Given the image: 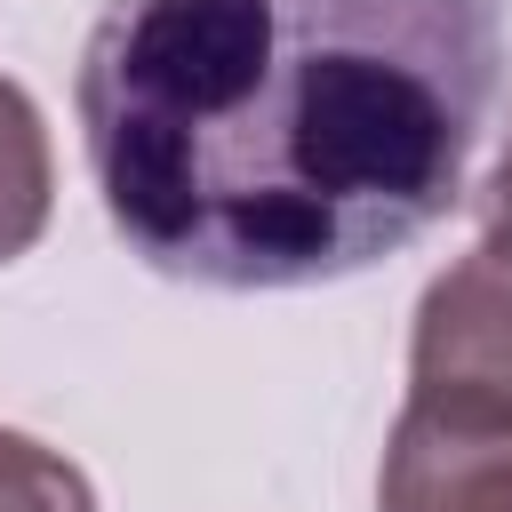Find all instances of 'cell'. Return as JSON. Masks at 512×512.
Wrapping results in <instances>:
<instances>
[{
    "instance_id": "5b68a950",
    "label": "cell",
    "mask_w": 512,
    "mask_h": 512,
    "mask_svg": "<svg viewBox=\"0 0 512 512\" xmlns=\"http://www.w3.org/2000/svg\"><path fill=\"white\" fill-rule=\"evenodd\" d=\"M0 512H96V488L72 456L0 424Z\"/></svg>"
},
{
    "instance_id": "7a4b0ae2",
    "label": "cell",
    "mask_w": 512,
    "mask_h": 512,
    "mask_svg": "<svg viewBox=\"0 0 512 512\" xmlns=\"http://www.w3.org/2000/svg\"><path fill=\"white\" fill-rule=\"evenodd\" d=\"M408 400L512 416V144L480 184V240L416 296Z\"/></svg>"
},
{
    "instance_id": "6da1fadb",
    "label": "cell",
    "mask_w": 512,
    "mask_h": 512,
    "mask_svg": "<svg viewBox=\"0 0 512 512\" xmlns=\"http://www.w3.org/2000/svg\"><path fill=\"white\" fill-rule=\"evenodd\" d=\"M504 104V0H104L80 152L136 264L280 296L424 240Z\"/></svg>"
},
{
    "instance_id": "277c9868",
    "label": "cell",
    "mask_w": 512,
    "mask_h": 512,
    "mask_svg": "<svg viewBox=\"0 0 512 512\" xmlns=\"http://www.w3.org/2000/svg\"><path fill=\"white\" fill-rule=\"evenodd\" d=\"M56 208V152H48V120L24 96V80L0 72V264H16Z\"/></svg>"
},
{
    "instance_id": "3957f363",
    "label": "cell",
    "mask_w": 512,
    "mask_h": 512,
    "mask_svg": "<svg viewBox=\"0 0 512 512\" xmlns=\"http://www.w3.org/2000/svg\"><path fill=\"white\" fill-rule=\"evenodd\" d=\"M376 512H512V416L408 400L384 440Z\"/></svg>"
}]
</instances>
